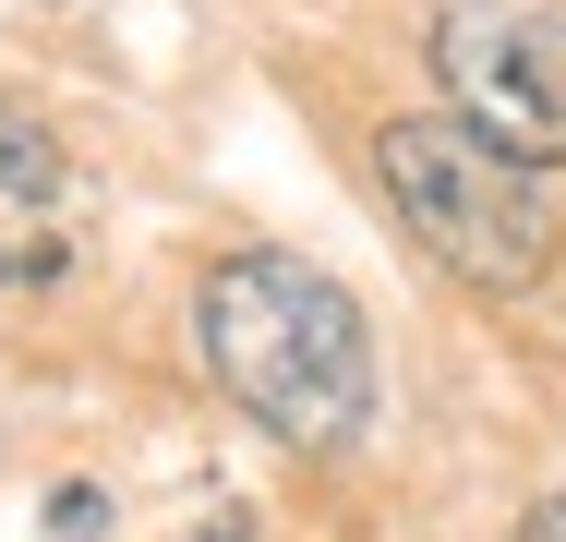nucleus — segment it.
<instances>
[{"mask_svg": "<svg viewBox=\"0 0 566 542\" xmlns=\"http://www.w3.org/2000/svg\"><path fill=\"white\" fill-rule=\"evenodd\" d=\"M49 531H61V542H97V531H109V494H97V482H61V494H49Z\"/></svg>", "mask_w": 566, "mask_h": 542, "instance_id": "39448f33", "label": "nucleus"}, {"mask_svg": "<svg viewBox=\"0 0 566 542\" xmlns=\"http://www.w3.org/2000/svg\"><path fill=\"white\" fill-rule=\"evenodd\" d=\"M61 181H73L61 133H49L36 108H12V97H0V206H49Z\"/></svg>", "mask_w": 566, "mask_h": 542, "instance_id": "20e7f679", "label": "nucleus"}, {"mask_svg": "<svg viewBox=\"0 0 566 542\" xmlns=\"http://www.w3.org/2000/svg\"><path fill=\"white\" fill-rule=\"evenodd\" d=\"M193 350L229 386L241 423H265L302 458H349L374 410H386V362H374V325L326 265L302 253H229L193 290Z\"/></svg>", "mask_w": 566, "mask_h": 542, "instance_id": "f257e3e1", "label": "nucleus"}, {"mask_svg": "<svg viewBox=\"0 0 566 542\" xmlns=\"http://www.w3.org/2000/svg\"><path fill=\"white\" fill-rule=\"evenodd\" d=\"M374 181H386L398 229H410L447 278L494 290V302L543 290V265H555V194H543L531 157L482 145L470 121H386V133H374Z\"/></svg>", "mask_w": 566, "mask_h": 542, "instance_id": "f03ea898", "label": "nucleus"}, {"mask_svg": "<svg viewBox=\"0 0 566 542\" xmlns=\"http://www.w3.org/2000/svg\"><path fill=\"white\" fill-rule=\"evenodd\" d=\"M518 542H566V494H543V507L518 519Z\"/></svg>", "mask_w": 566, "mask_h": 542, "instance_id": "423d86ee", "label": "nucleus"}, {"mask_svg": "<svg viewBox=\"0 0 566 542\" xmlns=\"http://www.w3.org/2000/svg\"><path fill=\"white\" fill-rule=\"evenodd\" d=\"M434 85H447V121H470L482 145L555 169L566 157V24L531 12V0H458L434 24Z\"/></svg>", "mask_w": 566, "mask_h": 542, "instance_id": "7ed1b4c3", "label": "nucleus"}]
</instances>
